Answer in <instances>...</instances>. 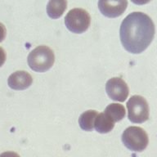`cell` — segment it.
Listing matches in <instances>:
<instances>
[{
  "instance_id": "cell-4",
  "label": "cell",
  "mask_w": 157,
  "mask_h": 157,
  "mask_svg": "<svg viewBox=\"0 0 157 157\" xmlns=\"http://www.w3.org/2000/svg\"><path fill=\"white\" fill-rule=\"evenodd\" d=\"M128 118L135 124H142L149 119V105L143 97L134 95L127 102Z\"/></svg>"
},
{
  "instance_id": "cell-6",
  "label": "cell",
  "mask_w": 157,
  "mask_h": 157,
  "mask_svg": "<svg viewBox=\"0 0 157 157\" xmlns=\"http://www.w3.org/2000/svg\"><path fill=\"white\" fill-rule=\"evenodd\" d=\"M105 91L112 100L120 102L124 101L129 94V89L127 83L119 77L111 78L106 82Z\"/></svg>"
},
{
  "instance_id": "cell-14",
  "label": "cell",
  "mask_w": 157,
  "mask_h": 157,
  "mask_svg": "<svg viewBox=\"0 0 157 157\" xmlns=\"http://www.w3.org/2000/svg\"><path fill=\"white\" fill-rule=\"evenodd\" d=\"M5 61H6V54L4 50L0 47V67L4 64Z\"/></svg>"
},
{
  "instance_id": "cell-5",
  "label": "cell",
  "mask_w": 157,
  "mask_h": 157,
  "mask_svg": "<svg viewBox=\"0 0 157 157\" xmlns=\"http://www.w3.org/2000/svg\"><path fill=\"white\" fill-rule=\"evenodd\" d=\"M90 15L82 8L71 10L65 18L66 28L75 34H82L85 32L90 26Z\"/></svg>"
},
{
  "instance_id": "cell-8",
  "label": "cell",
  "mask_w": 157,
  "mask_h": 157,
  "mask_svg": "<svg viewBox=\"0 0 157 157\" xmlns=\"http://www.w3.org/2000/svg\"><path fill=\"white\" fill-rule=\"evenodd\" d=\"M33 78L28 72L25 71H18L9 76L7 79L8 86L14 90H24L31 85Z\"/></svg>"
},
{
  "instance_id": "cell-12",
  "label": "cell",
  "mask_w": 157,
  "mask_h": 157,
  "mask_svg": "<svg viewBox=\"0 0 157 157\" xmlns=\"http://www.w3.org/2000/svg\"><path fill=\"white\" fill-rule=\"evenodd\" d=\"M105 112L110 115L115 123L122 120L126 114L124 106L118 103H111L107 105L105 108Z\"/></svg>"
},
{
  "instance_id": "cell-2",
  "label": "cell",
  "mask_w": 157,
  "mask_h": 157,
  "mask_svg": "<svg viewBox=\"0 0 157 157\" xmlns=\"http://www.w3.org/2000/svg\"><path fill=\"white\" fill-rule=\"evenodd\" d=\"M55 56L53 51L45 45L37 47L28 56V65L36 72H45L53 66Z\"/></svg>"
},
{
  "instance_id": "cell-7",
  "label": "cell",
  "mask_w": 157,
  "mask_h": 157,
  "mask_svg": "<svg viewBox=\"0 0 157 157\" xmlns=\"http://www.w3.org/2000/svg\"><path fill=\"white\" fill-rule=\"evenodd\" d=\"M128 7L127 0H99L98 8L101 13L109 18L121 16Z\"/></svg>"
},
{
  "instance_id": "cell-13",
  "label": "cell",
  "mask_w": 157,
  "mask_h": 157,
  "mask_svg": "<svg viewBox=\"0 0 157 157\" xmlns=\"http://www.w3.org/2000/svg\"><path fill=\"white\" fill-rule=\"evenodd\" d=\"M6 34H7V30H6L4 25L0 23V43L3 41V39L6 37Z\"/></svg>"
},
{
  "instance_id": "cell-9",
  "label": "cell",
  "mask_w": 157,
  "mask_h": 157,
  "mask_svg": "<svg viewBox=\"0 0 157 157\" xmlns=\"http://www.w3.org/2000/svg\"><path fill=\"white\" fill-rule=\"evenodd\" d=\"M115 124V122L112 118L104 111L98 114L94 122V128L96 131L100 133H107L114 128Z\"/></svg>"
},
{
  "instance_id": "cell-3",
  "label": "cell",
  "mask_w": 157,
  "mask_h": 157,
  "mask_svg": "<svg viewBox=\"0 0 157 157\" xmlns=\"http://www.w3.org/2000/svg\"><path fill=\"white\" fill-rule=\"evenodd\" d=\"M122 142L128 149L135 152H142L148 146V135L143 128L137 126H131L124 131Z\"/></svg>"
},
{
  "instance_id": "cell-11",
  "label": "cell",
  "mask_w": 157,
  "mask_h": 157,
  "mask_svg": "<svg viewBox=\"0 0 157 157\" xmlns=\"http://www.w3.org/2000/svg\"><path fill=\"white\" fill-rule=\"evenodd\" d=\"M98 112L96 110H89L83 112L78 118V124L79 127L84 131H93L94 128V122Z\"/></svg>"
},
{
  "instance_id": "cell-1",
  "label": "cell",
  "mask_w": 157,
  "mask_h": 157,
  "mask_svg": "<svg viewBox=\"0 0 157 157\" xmlns=\"http://www.w3.org/2000/svg\"><path fill=\"white\" fill-rule=\"evenodd\" d=\"M155 28L151 18L143 12L128 15L120 25V40L126 50L133 54L141 53L148 48L155 36Z\"/></svg>"
},
{
  "instance_id": "cell-15",
  "label": "cell",
  "mask_w": 157,
  "mask_h": 157,
  "mask_svg": "<svg viewBox=\"0 0 157 157\" xmlns=\"http://www.w3.org/2000/svg\"><path fill=\"white\" fill-rule=\"evenodd\" d=\"M134 4L137 5H144L151 2V0H131Z\"/></svg>"
},
{
  "instance_id": "cell-10",
  "label": "cell",
  "mask_w": 157,
  "mask_h": 157,
  "mask_svg": "<svg viewBox=\"0 0 157 157\" xmlns=\"http://www.w3.org/2000/svg\"><path fill=\"white\" fill-rule=\"evenodd\" d=\"M67 7V0H49L47 6V13L52 19L61 17Z\"/></svg>"
}]
</instances>
